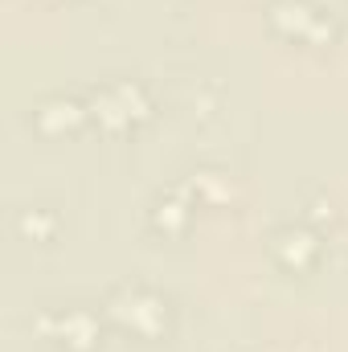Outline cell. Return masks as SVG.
Masks as SVG:
<instances>
[{
  "mask_svg": "<svg viewBox=\"0 0 348 352\" xmlns=\"http://www.w3.org/2000/svg\"><path fill=\"white\" fill-rule=\"evenodd\" d=\"M140 98V90L127 87V82H119V87H107L98 90V98H94V115L102 119V123H131L135 115H144V102H135Z\"/></svg>",
  "mask_w": 348,
  "mask_h": 352,
  "instance_id": "2",
  "label": "cell"
},
{
  "mask_svg": "<svg viewBox=\"0 0 348 352\" xmlns=\"http://www.w3.org/2000/svg\"><path fill=\"white\" fill-rule=\"evenodd\" d=\"M111 311L131 328V332H140V336H152L148 332V324H144V316H152V320H168V307H164V299L160 295H152V291H144V287H123L115 299H111Z\"/></svg>",
  "mask_w": 348,
  "mask_h": 352,
  "instance_id": "1",
  "label": "cell"
},
{
  "mask_svg": "<svg viewBox=\"0 0 348 352\" xmlns=\"http://www.w3.org/2000/svg\"><path fill=\"white\" fill-rule=\"evenodd\" d=\"M83 119V107L74 102V98H45L37 111H33V123L41 127V131H62V127H74Z\"/></svg>",
  "mask_w": 348,
  "mask_h": 352,
  "instance_id": "3",
  "label": "cell"
},
{
  "mask_svg": "<svg viewBox=\"0 0 348 352\" xmlns=\"http://www.w3.org/2000/svg\"><path fill=\"white\" fill-rule=\"evenodd\" d=\"M94 332H98V324H94V316L83 311V307L58 316V336H62V344H70V349H90Z\"/></svg>",
  "mask_w": 348,
  "mask_h": 352,
  "instance_id": "4",
  "label": "cell"
}]
</instances>
